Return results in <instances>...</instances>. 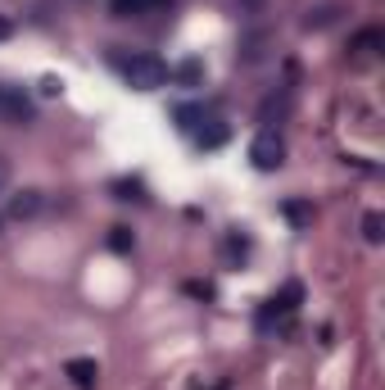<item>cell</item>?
<instances>
[{
	"label": "cell",
	"instance_id": "11",
	"mask_svg": "<svg viewBox=\"0 0 385 390\" xmlns=\"http://www.w3.org/2000/svg\"><path fill=\"white\" fill-rule=\"evenodd\" d=\"M363 241H367V246H381V241H385V218L381 214L363 218Z\"/></svg>",
	"mask_w": 385,
	"mask_h": 390
},
{
	"label": "cell",
	"instance_id": "20",
	"mask_svg": "<svg viewBox=\"0 0 385 390\" xmlns=\"http://www.w3.org/2000/svg\"><path fill=\"white\" fill-rule=\"evenodd\" d=\"M0 227H5V218H0Z\"/></svg>",
	"mask_w": 385,
	"mask_h": 390
},
{
	"label": "cell",
	"instance_id": "6",
	"mask_svg": "<svg viewBox=\"0 0 385 390\" xmlns=\"http://www.w3.org/2000/svg\"><path fill=\"white\" fill-rule=\"evenodd\" d=\"M204 114H213L209 105H195V100H186V105H172V123H177L181 132H195V123H200Z\"/></svg>",
	"mask_w": 385,
	"mask_h": 390
},
{
	"label": "cell",
	"instance_id": "7",
	"mask_svg": "<svg viewBox=\"0 0 385 390\" xmlns=\"http://www.w3.org/2000/svg\"><path fill=\"white\" fill-rule=\"evenodd\" d=\"M64 372H68V376H73V381H78L82 390H91V386H95V376H100L95 359H68V363H64Z\"/></svg>",
	"mask_w": 385,
	"mask_h": 390
},
{
	"label": "cell",
	"instance_id": "16",
	"mask_svg": "<svg viewBox=\"0 0 385 390\" xmlns=\"http://www.w3.org/2000/svg\"><path fill=\"white\" fill-rule=\"evenodd\" d=\"M9 181H14V164L0 154V191H9Z\"/></svg>",
	"mask_w": 385,
	"mask_h": 390
},
{
	"label": "cell",
	"instance_id": "8",
	"mask_svg": "<svg viewBox=\"0 0 385 390\" xmlns=\"http://www.w3.org/2000/svg\"><path fill=\"white\" fill-rule=\"evenodd\" d=\"M172 78H177L181 87H200V82H204V59H195V55H191V59H181Z\"/></svg>",
	"mask_w": 385,
	"mask_h": 390
},
{
	"label": "cell",
	"instance_id": "15",
	"mask_svg": "<svg viewBox=\"0 0 385 390\" xmlns=\"http://www.w3.org/2000/svg\"><path fill=\"white\" fill-rule=\"evenodd\" d=\"M150 0H114V14L118 19H127V14H136V9H145Z\"/></svg>",
	"mask_w": 385,
	"mask_h": 390
},
{
	"label": "cell",
	"instance_id": "18",
	"mask_svg": "<svg viewBox=\"0 0 385 390\" xmlns=\"http://www.w3.org/2000/svg\"><path fill=\"white\" fill-rule=\"evenodd\" d=\"M136 191H141L136 181H122V186H118V200H136Z\"/></svg>",
	"mask_w": 385,
	"mask_h": 390
},
{
	"label": "cell",
	"instance_id": "13",
	"mask_svg": "<svg viewBox=\"0 0 385 390\" xmlns=\"http://www.w3.org/2000/svg\"><path fill=\"white\" fill-rule=\"evenodd\" d=\"M109 250H114V254H127V250H132V227H114V231H109Z\"/></svg>",
	"mask_w": 385,
	"mask_h": 390
},
{
	"label": "cell",
	"instance_id": "14",
	"mask_svg": "<svg viewBox=\"0 0 385 390\" xmlns=\"http://www.w3.org/2000/svg\"><path fill=\"white\" fill-rule=\"evenodd\" d=\"M376 46H381V32H376V28H367V32H358L354 51H358V55H371V51H376Z\"/></svg>",
	"mask_w": 385,
	"mask_h": 390
},
{
	"label": "cell",
	"instance_id": "1",
	"mask_svg": "<svg viewBox=\"0 0 385 390\" xmlns=\"http://www.w3.org/2000/svg\"><path fill=\"white\" fill-rule=\"evenodd\" d=\"M122 78H127L132 91H159L168 82V64L159 55H132L122 64Z\"/></svg>",
	"mask_w": 385,
	"mask_h": 390
},
{
	"label": "cell",
	"instance_id": "10",
	"mask_svg": "<svg viewBox=\"0 0 385 390\" xmlns=\"http://www.w3.org/2000/svg\"><path fill=\"white\" fill-rule=\"evenodd\" d=\"M263 55H268V32H250L241 41V59H245V64H258Z\"/></svg>",
	"mask_w": 385,
	"mask_h": 390
},
{
	"label": "cell",
	"instance_id": "3",
	"mask_svg": "<svg viewBox=\"0 0 385 390\" xmlns=\"http://www.w3.org/2000/svg\"><path fill=\"white\" fill-rule=\"evenodd\" d=\"M195 145H200V150H222V145L231 141V123H222L218 114H204L200 123H195Z\"/></svg>",
	"mask_w": 385,
	"mask_h": 390
},
{
	"label": "cell",
	"instance_id": "5",
	"mask_svg": "<svg viewBox=\"0 0 385 390\" xmlns=\"http://www.w3.org/2000/svg\"><path fill=\"white\" fill-rule=\"evenodd\" d=\"M41 209H46V195L41 191H19L14 200H9V218H19V223H23V218H36Z\"/></svg>",
	"mask_w": 385,
	"mask_h": 390
},
{
	"label": "cell",
	"instance_id": "2",
	"mask_svg": "<svg viewBox=\"0 0 385 390\" xmlns=\"http://www.w3.org/2000/svg\"><path fill=\"white\" fill-rule=\"evenodd\" d=\"M250 159H254L258 173H272V168L285 164V141H281L277 127H263V132L250 141Z\"/></svg>",
	"mask_w": 385,
	"mask_h": 390
},
{
	"label": "cell",
	"instance_id": "4",
	"mask_svg": "<svg viewBox=\"0 0 385 390\" xmlns=\"http://www.w3.org/2000/svg\"><path fill=\"white\" fill-rule=\"evenodd\" d=\"M0 114L9 123H32V100L23 91H0Z\"/></svg>",
	"mask_w": 385,
	"mask_h": 390
},
{
	"label": "cell",
	"instance_id": "9",
	"mask_svg": "<svg viewBox=\"0 0 385 390\" xmlns=\"http://www.w3.org/2000/svg\"><path fill=\"white\" fill-rule=\"evenodd\" d=\"M344 14V5H317V9H308V19H304V28L313 32V28H331L335 19Z\"/></svg>",
	"mask_w": 385,
	"mask_h": 390
},
{
	"label": "cell",
	"instance_id": "12",
	"mask_svg": "<svg viewBox=\"0 0 385 390\" xmlns=\"http://www.w3.org/2000/svg\"><path fill=\"white\" fill-rule=\"evenodd\" d=\"M281 209H285V218H290V223H300V227L313 218V204H308V200H285Z\"/></svg>",
	"mask_w": 385,
	"mask_h": 390
},
{
	"label": "cell",
	"instance_id": "19",
	"mask_svg": "<svg viewBox=\"0 0 385 390\" xmlns=\"http://www.w3.org/2000/svg\"><path fill=\"white\" fill-rule=\"evenodd\" d=\"M5 36H14V23H9L5 14H0V41H5Z\"/></svg>",
	"mask_w": 385,
	"mask_h": 390
},
{
	"label": "cell",
	"instance_id": "17",
	"mask_svg": "<svg viewBox=\"0 0 385 390\" xmlns=\"http://www.w3.org/2000/svg\"><path fill=\"white\" fill-rule=\"evenodd\" d=\"M41 95H46V100H55V95H59V78H41Z\"/></svg>",
	"mask_w": 385,
	"mask_h": 390
}]
</instances>
